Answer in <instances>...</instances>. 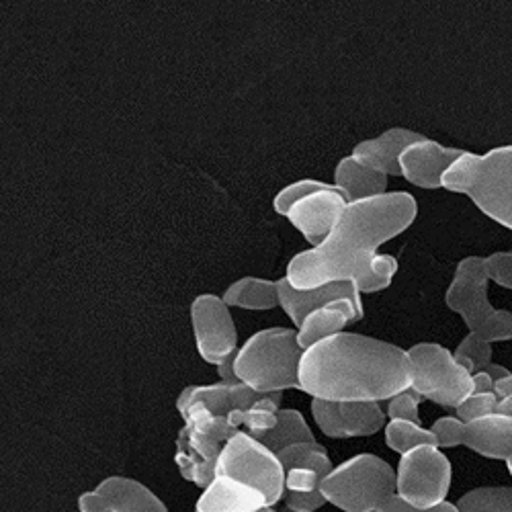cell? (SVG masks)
I'll return each instance as SVG.
<instances>
[{
	"label": "cell",
	"mask_w": 512,
	"mask_h": 512,
	"mask_svg": "<svg viewBox=\"0 0 512 512\" xmlns=\"http://www.w3.org/2000/svg\"><path fill=\"white\" fill-rule=\"evenodd\" d=\"M416 213V199L406 191L349 203L322 244L293 256L285 279L300 291L345 281L359 289L377 248L406 232Z\"/></svg>",
	"instance_id": "6da1fadb"
},
{
	"label": "cell",
	"mask_w": 512,
	"mask_h": 512,
	"mask_svg": "<svg viewBox=\"0 0 512 512\" xmlns=\"http://www.w3.org/2000/svg\"><path fill=\"white\" fill-rule=\"evenodd\" d=\"M410 388L408 351L340 332L304 351L300 390L326 402H383Z\"/></svg>",
	"instance_id": "7a4b0ae2"
},
{
	"label": "cell",
	"mask_w": 512,
	"mask_h": 512,
	"mask_svg": "<svg viewBox=\"0 0 512 512\" xmlns=\"http://www.w3.org/2000/svg\"><path fill=\"white\" fill-rule=\"evenodd\" d=\"M443 187L467 195L490 220L512 230V146L482 156L465 152L445 173Z\"/></svg>",
	"instance_id": "3957f363"
},
{
	"label": "cell",
	"mask_w": 512,
	"mask_h": 512,
	"mask_svg": "<svg viewBox=\"0 0 512 512\" xmlns=\"http://www.w3.org/2000/svg\"><path fill=\"white\" fill-rule=\"evenodd\" d=\"M304 349L297 330L267 328L250 336L236 353V373L242 383L261 394L300 390Z\"/></svg>",
	"instance_id": "277c9868"
},
{
	"label": "cell",
	"mask_w": 512,
	"mask_h": 512,
	"mask_svg": "<svg viewBox=\"0 0 512 512\" xmlns=\"http://www.w3.org/2000/svg\"><path fill=\"white\" fill-rule=\"evenodd\" d=\"M320 492L328 504L345 512H377L398 494V474L381 457L361 453L334 467Z\"/></svg>",
	"instance_id": "5b68a950"
},
{
	"label": "cell",
	"mask_w": 512,
	"mask_h": 512,
	"mask_svg": "<svg viewBox=\"0 0 512 512\" xmlns=\"http://www.w3.org/2000/svg\"><path fill=\"white\" fill-rule=\"evenodd\" d=\"M408 359L410 388L424 400L455 410L474 394L472 373L457 363L449 349L437 343H420L408 349Z\"/></svg>",
	"instance_id": "8992f818"
},
{
	"label": "cell",
	"mask_w": 512,
	"mask_h": 512,
	"mask_svg": "<svg viewBox=\"0 0 512 512\" xmlns=\"http://www.w3.org/2000/svg\"><path fill=\"white\" fill-rule=\"evenodd\" d=\"M216 474L259 490L267 506L285 498V469L279 457L248 433L240 431L224 445Z\"/></svg>",
	"instance_id": "52a82bcc"
},
{
	"label": "cell",
	"mask_w": 512,
	"mask_h": 512,
	"mask_svg": "<svg viewBox=\"0 0 512 512\" xmlns=\"http://www.w3.org/2000/svg\"><path fill=\"white\" fill-rule=\"evenodd\" d=\"M451 461L439 447H416L398 463V498L412 508H433L447 502Z\"/></svg>",
	"instance_id": "ba28073f"
},
{
	"label": "cell",
	"mask_w": 512,
	"mask_h": 512,
	"mask_svg": "<svg viewBox=\"0 0 512 512\" xmlns=\"http://www.w3.org/2000/svg\"><path fill=\"white\" fill-rule=\"evenodd\" d=\"M191 324L195 345L201 359L209 365H220L226 357L238 351L236 324L230 306L222 297L203 293L191 304Z\"/></svg>",
	"instance_id": "9c48e42d"
},
{
	"label": "cell",
	"mask_w": 512,
	"mask_h": 512,
	"mask_svg": "<svg viewBox=\"0 0 512 512\" xmlns=\"http://www.w3.org/2000/svg\"><path fill=\"white\" fill-rule=\"evenodd\" d=\"M488 275L482 256H467L453 275V281L445 293L449 310L459 314L469 332H480L498 310L488 300Z\"/></svg>",
	"instance_id": "30bf717a"
},
{
	"label": "cell",
	"mask_w": 512,
	"mask_h": 512,
	"mask_svg": "<svg viewBox=\"0 0 512 512\" xmlns=\"http://www.w3.org/2000/svg\"><path fill=\"white\" fill-rule=\"evenodd\" d=\"M318 429L330 439L371 437L386 426V412L377 402H326L312 400Z\"/></svg>",
	"instance_id": "8fae6325"
},
{
	"label": "cell",
	"mask_w": 512,
	"mask_h": 512,
	"mask_svg": "<svg viewBox=\"0 0 512 512\" xmlns=\"http://www.w3.org/2000/svg\"><path fill=\"white\" fill-rule=\"evenodd\" d=\"M347 205L349 199L345 193L336 185L326 183V187L320 191H314L293 203L285 218L304 234L312 246H318L328 238Z\"/></svg>",
	"instance_id": "7c38bea8"
},
{
	"label": "cell",
	"mask_w": 512,
	"mask_h": 512,
	"mask_svg": "<svg viewBox=\"0 0 512 512\" xmlns=\"http://www.w3.org/2000/svg\"><path fill=\"white\" fill-rule=\"evenodd\" d=\"M80 512H168L166 504L132 478H107L78 498Z\"/></svg>",
	"instance_id": "4fadbf2b"
},
{
	"label": "cell",
	"mask_w": 512,
	"mask_h": 512,
	"mask_svg": "<svg viewBox=\"0 0 512 512\" xmlns=\"http://www.w3.org/2000/svg\"><path fill=\"white\" fill-rule=\"evenodd\" d=\"M224 443L207 433H201L191 426H183L177 437V453L175 463L181 476L205 490L213 480H216L218 459L222 455Z\"/></svg>",
	"instance_id": "5bb4252c"
},
{
	"label": "cell",
	"mask_w": 512,
	"mask_h": 512,
	"mask_svg": "<svg viewBox=\"0 0 512 512\" xmlns=\"http://www.w3.org/2000/svg\"><path fill=\"white\" fill-rule=\"evenodd\" d=\"M465 154L459 148H447L439 142L424 138L410 148L400 158L402 177L420 189L443 187V177L447 170Z\"/></svg>",
	"instance_id": "9a60e30c"
},
{
	"label": "cell",
	"mask_w": 512,
	"mask_h": 512,
	"mask_svg": "<svg viewBox=\"0 0 512 512\" xmlns=\"http://www.w3.org/2000/svg\"><path fill=\"white\" fill-rule=\"evenodd\" d=\"M267 394L254 392L246 383H236V386H228V383H213V386H189L185 388L177 398V410L179 414H187V410L193 404H203L209 412L216 416H228L234 410L246 412L256 402L263 400Z\"/></svg>",
	"instance_id": "2e32d148"
},
{
	"label": "cell",
	"mask_w": 512,
	"mask_h": 512,
	"mask_svg": "<svg viewBox=\"0 0 512 512\" xmlns=\"http://www.w3.org/2000/svg\"><path fill=\"white\" fill-rule=\"evenodd\" d=\"M363 302L361 297H340L326 304L324 308L312 312L304 324L297 328V340H300V347L306 351L322 340L336 336L343 332L349 324H355L363 318Z\"/></svg>",
	"instance_id": "e0dca14e"
},
{
	"label": "cell",
	"mask_w": 512,
	"mask_h": 512,
	"mask_svg": "<svg viewBox=\"0 0 512 512\" xmlns=\"http://www.w3.org/2000/svg\"><path fill=\"white\" fill-rule=\"evenodd\" d=\"M426 136L416 134L406 127H394L386 134H381L373 140H365L353 148V158L361 164L383 173L386 177H398L402 175L400 170V158L412 144L424 140Z\"/></svg>",
	"instance_id": "ac0fdd59"
},
{
	"label": "cell",
	"mask_w": 512,
	"mask_h": 512,
	"mask_svg": "<svg viewBox=\"0 0 512 512\" xmlns=\"http://www.w3.org/2000/svg\"><path fill=\"white\" fill-rule=\"evenodd\" d=\"M279 287V306L283 308V312L289 316V320L300 328L304 324V320L324 308L326 304L340 300V297H361L359 289L355 287V283H328L316 289H306L300 291L289 285V281L283 277L277 281Z\"/></svg>",
	"instance_id": "d6986e66"
},
{
	"label": "cell",
	"mask_w": 512,
	"mask_h": 512,
	"mask_svg": "<svg viewBox=\"0 0 512 512\" xmlns=\"http://www.w3.org/2000/svg\"><path fill=\"white\" fill-rule=\"evenodd\" d=\"M459 445L488 459H502L512 453V416L492 414L474 422H463Z\"/></svg>",
	"instance_id": "ffe728a7"
},
{
	"label": "cell",
	"mask_w": 512,
	"mask_h": 512,
	"mask_svg": "<svg viewBox=\"0 0 512 512\" xmlns=\"http://www.w3.org/2000/svg\"><path fill=\"white\" fill-rule=\"evenodd\" d=\"M263 506H267V500L259 490L218 476L203 490L195 512H256Z\"/></svg>",
	"instance_id": "44dd1931"
},
{
	"label": "cell",
	"mask_w": 512,
	"mask_h": 512,
	"mask_svg": "<svg viewBox=\"0 0 512 512\" xmlns=\"http://www.w3.org/2000/svg\"><path fill=\"white\" fill-rule=\"evenodd\" d=\"M334 185L345 193L349 203H353L386 195L388 177L361 164L353 156H347L338 162L334 170Z\"/></svg>",
	"instance_id": "7402d4cb"
},
{
	"label": "cell",
	"mask_w": 512,
	"mask_h": 512,
	"mask_svg": "<svg viewBox=\"0 0 512 512\" xmlns=\"http://www.w3.org/2000/svg\"><path fill=\"white\" fill-rule=\"evenodd\" d=\"M222 300L242 310H273L279 306V287L277 281L244 277L226 289Z\"/></svg>",
	"instance_id": "603a6c76"
},
{
	"label": "cell",
	"mask_w": 512,
	"mask_h": 512,
	"mask_svg": "<svg viewBox=\"0 0 512 512\" xmlns=\"http://www.w3.org/2000/svg\"><path fill=\"white\" fill-rule=\"evenodd\" d=\"M256 441L263 443L267 449H271L275 455L283 451L285 447L297 445V443H314L316 437L308 426L302 412L297 410H281L279 422L273 431L256 437Z\"/></svg>",
	"instance_id": "cb8c5ba5"
},
{
	"label": "cell",
	"mask_w": 512,
	"mask_h": 512,
	"mask_svg": "<svg viewBox=\"0 0 512 512\" xmlns=\"http://www.w3.org/2000/svg\"><path fill=\"white\" fill-rule=\"evenodd\" d=\"M277 457H279L285 472H289V469H295V467H306V469H314V472L322 480L334 469L326 449L318 441L297 443V445L285 447L283 451L277 453Z\"/></svg>",
	"instance_id": "d4e9b609"
},
{
	"label": "cell",
	"mask_w": 512,
	"mask_h": 512,
	"mask_svg": "<svg viewBox=\"0 0 512 512\" xmlns=\"http://www.w3.org/2000/svg\"><path fill=\"white\" fill-rule=\"evenodd\" d=\"M386 445L400 455H406L416 447H424V445L439 447L433 431L408 420H390L386 424Z\"/></svg>",
	"instance_id": "484cf974"
},
{
	"label": "cell",
	"mask_w": 512,
	"mask_h": 512,
	"mask_svg": "<svg viewBox=\"0 0 512 512\" xmlns=\"http://www.w3.org/2000/svg\"><path fill=\"white\" fill-rule=\"evenodd\" d=\"M459 512H512V488H476L457 500Z\"/></svg>",
	"instance_id": "4316f807"
},
{
	"label": "cell",
	"mask_w": 512,
	"mask_h": 512,
	"mask_svg": "<svg viewBox=\"0 0 512 512\" xmlns=\"http://www.w3.org/2000/svg\"><path fill=\"white\" fill-rule=\"evenodd\" d=\"M281 396L283 392L267 394L263 400H259L244 412L242 424L248 429L250 437L256 439L275 429L279 422V412H281Z\"/></svg>",
	"instance_id": "83f0119b"
},
{
	"label": "cell",
	"mask_w": 512,
	"mask_h": 512,
	"mask_svg": "<svg viewBox=\"0 0 512 512\" xmlns=\"http://www.w3.org/2000/svg\"><path fill=\"white\" fill-rule=\"evenodd\" d=\"M453 355L457 363L463 365L472 375L492 365V345L472 332L461 340Z\"/></svg>",
	"instance_id": "f1b7e54d"
},
{
	"label": "cell",
	"mask_w": 512,
	"mask_h": 512,
	"mask_svg": "<svg viewBox=\"0 0 512 512\" xmlns=\"http://www.w3.org/2000/svg\"><path fill=\"white\" fill-rule=\"evenodd\" d=\"M396 273H398V261L392 254H375L371 261L369 275L359 287V293H377L381 289H388Z\"/></svg>",
	"instance_id": "f546056e"
},
{
	"label": "cell",
	"mask_w": 512,
	"mask_h": 512,
	"mask_svg": "<svg viewBox=\"0 0 512 512\" xmlns=\"http://www.w3.org/2000/svg\"><path fill=\"white\" fill-rule=\"evenodd\" d=\"M498 400L494 394H472L463 404L455 408L461 422H474L492 414H498Z\"/></svg>",
	"instance_id": "4dcf8cb0"
},
{
	"label": "cell",
	"mask_w": 512,
	"mask_h": 512,
	"mask_svg": "<svg viewBox=\"0 0 512 512\" xmlns=\"http://www.w3.org/2000/svg\"><path fill=\"white\" fill-rule=\"evenodd\" d=\"M322 187H326V183L314 181V179L295 181V183L287 185L283 191L277 193V197L273 201V207H275V211L279 213V216H287V211L291 209L293 203H297L302 197H306V195H310L314 191H320Z\"/></svg>",
	"instance_id": "1f68e13d"
},
{
	"label": "cell",
	"mask_w": 512,
	"mask_h": 512,
	"mask_svg": "<svg viewBox=\"0 0 512 512\" xmlns=\"http://www.w3.org/2000/svg\"><path fill=\"white\" fill-rule=\"evenodd\" d=\"M424 398L418 396L412 388L400 392L398 396H394L390 400V406H388V418L390 420H408V422H416L420 424V416H418V406Z\"/></svg>",
	"instance_id": "d6a6232c"
},
{
	"label": "cell",
	"mask_w": 512,
	"mask_h": 512,
	"mask_svg": "<svg viewBox=\"0 0 512 512\" xmlns=\"http://www.w3.org/2000/svg\"><path fill=\"white\" fill-rule=\"evenodd\" d=\"M486 275L500 287L512 289V252H494L484 259Z\"/></svg>",
	"instance_id": "836d02e7"
},
{
	"label": "cell",
	"mask_w": 512,
	"mask_h": 512,
	"mask_svg": "<svg viewBox=\"0 0 512 512\" xmlns=\"http://www.w3.org/2000/svg\"><path fill=\"white\" fill-rule=\"evenodd\" d=\"M476 336H480L490 345L504 343V340H512V312L498 310V314L480 332H476Z\"/></svg>",
	"instance_id": "e575fe53"
},
{
	"label": "cell",
	"mask_w": 512,
	"mask_h": 512,
	"mask_svg": "<svg viewBox=\"0 0 512 512\" xmlns=\"http://www.w3.org/2000/svg\"><path fill=\"white\" fill-rule=\"evenodd\" d=\"M431 431L437 437L439 449H453L459 447L463 422L457 416H443L433 424Z\"/></svg>",
	"instance_id": "d590c367"
},
{
	"label": "cell",
	"mask_w": 512,
	"mask_h": 512,
	"mask_svg": "<svg viewBox=\"0 0 512 512\" xmlns=\"http://www.w3.org/2000/svg\"><path fill=\"white\" fill-rule=\"evenodd\" d=\"M322 478L314 472V469L295 467L285 472V492H314L320 490Z\"/></svg>",
	"instance_id": "8d00e7d4"
},
{
	"label": "cell",
	"mask_w": 512,
	"mask_h": 512,
	"mask_svg": "<svg viewBox=\"0 0 512 512\" xmlns=\"http://www.w3.org/2000/svg\"><path fill=\"white\" fill-rule=\"evenodd\" d=\"M326 502L320 490L314 492H285V508L293 512H316Z\"/></svg>",
	"instance_id": "74e56055"
},
{
	"label": "cell",
	"mask_w": 512,
	"mask_h": 512,
	"mask_svg": "<svg viewBox=\"0 0 512 512\" xmlns=\"http://www.w3.org/2000/svg\"><path fill=\"white\" fill-rule=\"evenodd\" d=\"M377 512H459V510L451 502H443V504L433 506V508H412L406 502H402L398 496H394L388 504H383Z\"/></svg>",
	"instance_id": "f35d334b"
},
{
	"label": "cell",
	"mask_w": 512,
	"mask_h": 512,
	"mask_svg": "<svg viewBox=\"0 0 512 512\" xmlns=\"http://www.w3.org/2000/svg\"><path fill=\"white\" fill-rule=\"evenodd\" d=\"M238 353V351H236ZM236 353H232L230 357H226L218 367V377L222 383H228V386H236V383H242L238 379V373H236Z\"/></svg>",
	"instance_id": "ab89813d"
},
{
	"label": "cell",
	"mask_w": 512,
	"mask_h": 512,
	"mask_svg": "<svg viewBox=\"0 0 512 512\" xmlns=\"http://www.w3.org/2000/svg\"><path fill=\"white\" fill-rule=\"evenodd\" d=\"M472 381H474V394H492L494 392V379L486 371L474 373Z\"/></svg>",
	"instance_id": "60d3db41"
},
{
	"label": "cell",
	"mask_w": 512,
	"mask_h": 512,
	"mask_svg": "<svg viewBox=\"0 0 512 512\" xmlns=\"http://www.w3.org/2000/svg\"><path fill=\"white\" fill-rule=\"evenodd\" d=\"M492 394L496 396L498 402H504L506 398L512 396V373L502 377V379H498V381H494V392Z\"/></svg>",
	"instance_id": "b9f144b4"
},
{
	"label": "cell",
	"mask_w": 512,
	"mask_h": 512,
	"mask_svg": "<svg viewBox=\"0 0 512 512\" xmlns=\"http://www.w3.org/2000/svg\"><path fill=\"white\" fill-rule=\"evenodd\" d=\"M484 371H486V373H488V375H490L494 381H498V379H502V377L510 375V371H508L506 367H502V365H494V363H492L490 367H486Z\"/></svg>",
	"instance_id": "7bdbcfd3"
},
{
	"label": "cell",
	"mask_w": 512,
	"mask_h": 512,
	"mask_svg": "<svg viewBox=\"0 0 512 512\" xmlns=\"http://www.w3.org/2000/svg\"><path fill=\"white\" fill-rule=\"evenodd\" d=\"M498 414H506V416H512V396L506 398L504 402L498 404Z\"/></svg>",
	"instance_id": "ee69618b"
},
{
	"label": "cell",
	"mask_w": 512,
	"mask_h": 512,
	"mask_svg": "<svg viewBox=\"0 0 512 512\" xmlns=\"http://www.w3.org/2000/svg\"><path fill=\"white\" fill-rule=\"evenodd\" d=\"M506 467H508V472H510V476H512V453L506 457Z\"/></svg>",
	"instance_id": "f6af8a7d"
},
{
	"label": "cell",
	"mask_w": 512,
	"mask_h": 512,
	"mask_svg": "<svg viewBox=\"0 0 512 512\" xmlns=\"http://www.w3.org/2000/svg\"><path fill=\"white\" fill-rule=\"evenodd\" d=\"M256 512H277V510H273V506H263L261 510H256Z\"/></svg>",
	"instance_id": "bcb514c9"
},
{
	"label": "cell",
	"mask_w": 512,
	"mask_h": 512,
	"mask_svg": "<svg viewBox=\"0 0 512 512\" xmlns=\"http://www.w3.org/2000/svg\"><path fill=\"white\" fill-rule=\"evenodd\" d=\"M285 512H293V510H285Z\"/></svg>",
	"instance_id": "7dc6e473"
},
{
	"label": "cell",
	"mask_w": 512,
	"mask_h": 512,
	"mask_svg": "<svg viewBox=\"0 0 512 512\" xmlns=\"http://www.w3.org/2000/svg\"><path fill=\"white\" fill-rule=\"evenodd\" d=\"M510 252H512V250H510Z\"/></svg>",
	"instance_id": "c3c4849f"
}]
</instances>
